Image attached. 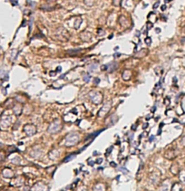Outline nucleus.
Wrapping results in <instances>:
<instances>
[{
  "label": "nucleus",
  "mask_w": 185,
  "mask_h": 191,
  "mask_svg": "<svg viewBox=\"0 0 185 191\" xmlns=\"http://www.w3.org/2000/svg\"><path fill=\"white\" fill-rule=\"evenodd\" d=\"M150 40H151V38H146V39H145V43H146V44H148V46H149V44H151V42H150Z\"/></svg>",
  "instance_id": "nucleus-4"
},
{
  "label": "nucleus",
  "mask_w": 185,
  "mask_h": 191,
  "mask_svg": "<svg viewBox=\"0 0 185 191\" xmlns=\"http://www.w3.org/2000/svg\"><path fill=\"white\" fill-rule=\"evenodd\" d=\"M181 179L182 180V182H184L185 183V171L182 172V175H181Z\"/></svg>",
  "instance_id": "nucleus-2"
},
{
  "label": "nucleus",
  "mask_w": 185,
  "mask_h": 191,
  "mask_svg": "<svg viewBox=\"0 0 185 191\" xmlns=\"http://www.w3.org/2000/svg\"><path fill=\"white\" fill-rule=\"evenodd\" d=\"M84 79H85V82H89L90 80V75L89 74H85V77H84Z\"/></svg>",
  "instance_id": "nucleus-3"
},
{
  "label": "nucleus",
  "mask_w": 185,
  "mask_h": 191,
  "mask_svg": "<svg viewBox=\"0 0 185 191\" xmlns=\"http://www.w3.org/2000/svg\"><path fill=\"white\" fill-rule=\"evenodd\" d=\"M165 9H166V6H165V5L162 6V11H164V10H165Z\"/></svg>",
  "instance_id": "nucleus-8"
},
{
  "label": "nucleus",
  "mask_w": 185,
  "mask_h": 191,
  "mask_svg": "<svg viewBox=\"0 0 185 191\" xmlns=\"http://www.w3.org/2000/svg\"><path fill=\"white\" fill-rule=\"evenodd\" d=\"M159 2H156V3H155V5H154L153 6V8H154V9H155V8H157L158 7H159Z\"/></svg>",
  "instance_id": "nucleus-5"
},
{
  "label": "nucleus",
  "mask_w": 185,
  "mask_h": 191,
  "mask_svg": "<svg viewBox=\"0 0 185 191\" xmlns=\"http://www.w3.org/2000/svg\"><path fill=\"white\" fill-rule=\"evenodd\" d=\"M81 52V49H76V50H69L67 51V54H70V55H75V54H77L78 53Z\"/></svg>",
  "instance_id": "nucleus-1"
},
{
  "label": "nucleus",
  "mask_w": 185,
  "mask_h": 191,
  "mask_svg": "<svg viewBox=\"0 0 185 191\" xmlns=\"http://www.w3.org/2000/svg\"><path fill=\"white\" fill-rule=\"evenodd\" d=\"M147 24H148V26H147V29H148V30H149V29H150V28H152V27H153V24H150V23H148Z\"/></svg>",
  "instance_id": "nucleus-6"
},
{
  "label": "nucleus",
  "mask_w": 185,
  "mask_h": 191,
  "mask_svg": "<svg viewBox=\"0 0 185 191\" xmlns=\"http://www.w3.org/2000/svg\"><path fill=\"white\" fill-rule=\"evenodd\" d=\"M61 71V67L59 66V67H57V72H60Z\"/></svg>",
  "instance_id": "nucleus-9"
},
{
  "label": "nucleus",
  "mask_w": 185,
  "mask_h": 191,
  "mask_svg": "<svg viewBox=\"0 0 185 191\" xmlns=\"http://www.w3.org/2000/svg\"><path fill=\"white\" fill-rule=\"evenodd\" d=\"M94 82H95V83L97 84V83L100 82V80H99V79H97V78H96V79H94Z\"/></svg>",
  "instance_id": "nucleus-7"
}]
</instances>
